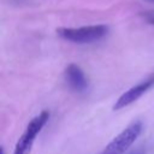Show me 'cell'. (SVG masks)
<instances>
[{
  "label": "cell",
  "instance_id": "obj_5",
  "mask_svg": "<svg viewBox=\"0 0 154 154\" xmlns=\"http://www.w3.org/2000/svg\"><path fill=\"white\" fill-rule=\"evenodd\" d=\"M64 78L69 88L76 93H84L89 87L88 78L77 64H69L64 71Z\"/></svg>",
  "mask_w": 154,
  "mask_h": 154
},
{
  "label": "cell",
  "instance_id": "obj_2",
  "mask_svg": "<svg viewBox=\"0 0 154 154\" xmlns=\"http://www.w3.org/2000/svg\"><path fill=\"white\" fill-rule=\"evenodd\" d=\"M48 119H49L48 111H42L38 116H36L34 119H31L29 122V124L26 125L24 132L17 141L13 154H30L34 141L36 140L37 135L43 129V126L46 125Z\"/></svg>",
  "mask_w": 154,
  "mask_h": 154
},
{
  "label": "cell",
  "instance_id": "obj_1",
  "mask_svg": "<svg viewBox=\"0 0 154 154\" xmlns=\"http://www.w3.org/2000/svg\"><path fill=\"white\" fill-rule=\"evenodd\" d=\"M108 32L105 24L88 25L81 28H59L57 34L65 41L73 43H93L103 38Z\"/></svg>",
  "mask_w": 154,
  "mask_h": 154
},
{
  "label": "cell",
  "instance_id": "obj_7",
  "mask_svg": "<svg viewBox=\"0 0 154 154\" xmlns=\"http://www.w3.org/2000/svg\"><path fill=\"white\" fill-rule=\"evenodd\" d=\"M136 154H143V153H136Z\"/></svg>",
  "mask_w": 154,
  "mask_h": 154
},
{
  "label": "cell",
  "instance_id": "obj_4",
  "mask_svg": "<svg viewBox=\"0 0 154 154\" xmlns=\"http://www.w3.org/2000/svg\"><path fill=\"white\" fill-rule=\"evenodd\" d=\"M154 85V73H152L149 77H147L144 81L140 82L138 84L131 87L130 89H128L125 93H123L118 100L116 101V103L113 105V109L118 111L122 109L126 106H129L130 103L135 102L136 100H138L144 93H147L152 87Z\"/></svg>",
  "mask_w": 154,
  "mask_h": 154
},
{
  "label": "cell",
  "instance_id": "obj_3",
  "mask_svg": "<svg viewBox=\"0 0 154 154\" xmlns=\"http://www.w3.org/2000/svg\"><path fill=\"white\" fill-rule=\"evenodd\" d=\"M142 123L134 122L128 125L123 131H120L105 148L100 154H124L131 144L138 138L142 131Z\"/></svg>",
  "mask_w": 154,
  "mask_h": 154
},
{
  "label": "cell",
  "instance_id": "obj_6",
  "mask_svg": "<svg viewBox=\"0 0 154 154\" xmlns=\"http://www.w3.org/2000/svg\"><path fill=\"white\" fill-rule=\"evenodd\" d=\"M12 1H14V2H24V1H28V0H12Z\"/></svg>",
  "mask_w": 154,
  "mask_h": 154
}]
</instances>
